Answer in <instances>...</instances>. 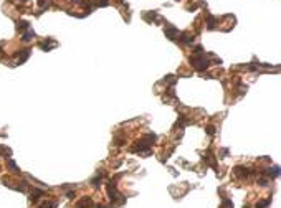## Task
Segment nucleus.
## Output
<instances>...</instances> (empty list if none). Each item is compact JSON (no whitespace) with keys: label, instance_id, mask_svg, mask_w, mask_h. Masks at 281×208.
<instances>
[{"label":"nucleus","instance_id":"3","mask_svg":"<svg viewBox=\"0 0 281 208\" xmlns=\"http://www.w3.org/2000/svg\"><path fill=\"white\" fill-rule=\"evenodd\" d=\"M180 41H182V43H185V45H190V43L194 41V35H190V33H182V35H180Z\"/></svg>","mask_w":281,"mask_h":208},{"label":"nucleus","instance_id":"5","mask_svg":"<svg viewBox=\"0 0 281 208\" xmlns=\"http://www.w3.org/2000/svg\"><path fill=\"white\" fill-rule=\"evenodd\" d=\"M33 36H35V32L32 30V28H28V32L23 35V36H22V40H23V41H30L32 38H33Z\"/></svg>","mask_w":281,"mask_h":208},{"label":"nucleus","instance_id":"9","mask_svg":"<svg viewBox=\"0 0 281 208\" xmlns=\"http://www.w3.org/2000/svg\"><path fill=\"white\" fill-rule=\"evenodd\" d=\"M213 27H215V18H213V17H208V28L212 30Z\"/></svg>","mask_w":281,"mask_h":208},{"label":"nucleus","instance_id":"1","mask_svg":"<svg viewBox=\"0 0 281 208\" xmlns=\"http://www.w3.org/2000/svg\"><path fill=\"white\" fill-rule=\"evenodd\" d=\"M190 63L194 65L197 69H207L208 68V61L207 58H205V55H197V56H194V58H190Z\"/></svg>","mask_w":281,"mask_h":208},{"label":"nucleus","instance_id":"10","mask_svg":"<svg viewBox=\"0 0 281 208\" xmlns=\"http://www.w3.org/2000/svg\"><path fill=\"white\" fill-rule=\"evenodd\" d=\"M268 203H270V200L260 201V203H256V208H263V207H268Z\"/></svg>","mask_w":281,"mask_h":208},{"label":"nucleus","instance_id":"8","mask_svg":"<svg viewBox=\"0 0 281 208\" xmlns=\"http://www.w3.org/2000/svg\"><path fill=\"white\" fill-rule=\"evenodd\" d=\"M28 28V22H18V30H25Z\"/></svg>","mask_w":281,"mask_h":208},{"label":"nucleus","instance_id":"13","mask_svg":"<svg viewBox=\"0 0 281 208\" xmlns=\"http://www.w3.org/2000/svg\"><path fill=\"white\" fill-rule=\"evenodd\" d=\"M207 132H208L210 135H212V134L215 132V129H213V127H207Z\"/></svg>","mask_w":281,"mask_h":208},{"label":"nucleus","instance_id":"4","mask_svg":"<svg viewBox=\"0 0 281 208\" xmlns=\"http://www.w3.org/2000/svg\"><path fill=\"white\" fill-rule=\"evenodd\" d=\"M93 205V201L89 200V198H83V200L76 205V208H84V207H91Z\"/></svg>","mask_w":281,"mask_h":208},{"label":"nucleus","instance_id":"7","mask_svg":"<svg viewBox=\"0 0 281 208\" xmlns=\"http://www.w3.org/2000/svg\"><path fill=\"white\" fill-rule=\"evenodd\" d=\"M7 165L12 168V172H15V174H17V172H20V170H18V167H17V164H15L14 160H8V162H7Z\"/></svg>","mask_w":281,"mask_h":208},{"label":"nucleus","instance_id":"6","mask_svg":"<svg viewBox=\"0 0 281 208\" xmlns=\"http://www.w3.org/2000/svg\"><path fill=\"white\" fill-rule=\"evenodd\" d=\"M40 46L45 50V51H48L50 48H53V46H56V41H51V43H40Z\"/></svg>","mask_w":281,"mask_h":208},{"label":"nucleus","instance_id":"2","mask_svg":"<svg viewBox=\"0 0 281 208\" xmlns=\"http://www.w3.org/2000/svg\"><path fill=\"white\" fill-rule=\"evenodd\" d=\"M175 35H177V28H175V27H172V25L165 27V36H167V38L175 40Z\"/></svg>","mask_w":281,"mask_h":208},{"label":"nucleus","instance_id":"12","mask_svg":"<svg viewBox=\"0 0 281 208\" xmlns=\"http://www.w3.org/2000/svg\"><path fill=\"white\" fill-rule=\"evenodd\" d=\"M51 207H55V201H48V203L41 205V208H51Z\"/></svg>","mask_w":281,"mask_h":208},{"label":"nucleus","instance_id":"11","mask_svg":"<svg viewBox=\"0 0 281 208\" xmlns=\"http://www.w3.org/2000/svg\"><path fill=\"white\" fill-rule=\"evenodd\" d=\"M41 193H43V192H40V190H33V193H32V198H33V200H36V198H38V195H41Z\"/></svg>","mask_w":281,"mask_h":208}]
</instances>
